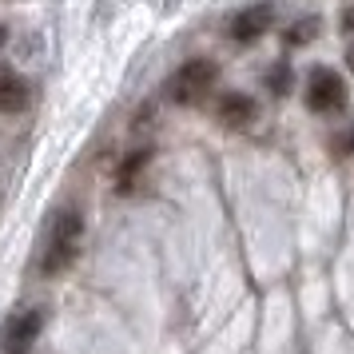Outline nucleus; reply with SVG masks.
I'll return each mask as SVG.
<instances>
[{
	"label": "nucleus",
	"mask_w": 354,
	"mask_h": 354,
	"mask_svg": "<svg viewBox=\"0 0 354 354\" xmlns=\"http://www.w3.org/2000/svg\"><path fill=\"white\" fill-rule=\"evenodd\" d=\"M80 239H84V215L76 207L60 211L48 223V239H44V255H40V271L44 274H60L80 255Z\"/></svg>",
	"instance_id": "nucleus-1"
},
{
	"label": "nucleus",
	"mask_w": 354,
	"mask_h": 354,
	"mask_svg": "<svg viewBox=\"0 0 354 354\" xmlns=\"http://www.w3.org/2000/svg\"><path fill=\"white\" fill-rule=\"evenodd\" d=\"M215 84H219V68H215V60H187V64L171 76L167 96L176 100V104H199L203 96H211Z\"/></svg>",
	"instance_id": "nucleus-2"
},
{
	"label": "nucleus",
	"mask_w": 354,
	"mask_h": 354,
	"mask_svg": "<svg viewBox=\"0 0 354 354\" xmlns=\"http://www.w3.org/2000/svg\"><path fill=\"white\" fill-rule=\"evenodd\" d=\"M306 108L319 115L342 112L346 108V84H342V76L330 72V68H315L306 76Z\"/></svg>",
	"instance_id": "nucleus-3"
},
{
	"label": "nucleus",
	"mask_w": 354,
	"mask_h": 354,
	"mask_svg": "<svg viewBox=\"0 0 354 354\" xmlns=\"http://www.w3.org/2000/svg\"><path fill=\"white\" fill-rule=\"evenodd\" d=\"M36 335H40V310H20V315L4 322L0 354H32Z\"/></svg>",
	"instance_id": "nucleus-4"
},
{
	"label": "nucleus",
	"mask_w": 354,
	"mask_h": 354,
	"mask_svg": "<svg viewBox=\"0 0 354 354\" xmlns=\"http://www.w3.org/2000/svg\"><path fill=\"white\" fill-rule=\"evenodd\" d=\"M274 20V4L271 0H263V4H251V8H243L239 17L231 20V40H239V44H251L259 36L271 28Z\"/></svg>",
	"instance_id": "nucleus-5"
},
{
	"label": "nucleus",
	"mask_w": 354,
	"mask_h": 354,
	"mask_svg": "<svg viewBox=\"0 0 354 354\" xmlns=\"http://www.w3.org/2000/svg\"><path fill=\"white\" fill-rule=\"evenodd\" d=\"M28 100H32L28 80L0 60V112H4V115H17V112H24V108H28Z\"/></svg>",
	"instance_id": "nucleus-6"
},
{
	"label": "nucleus",
	"mask_w": 354,
	"mask_h": 354,
	"mask_svg": "<svg viewBox=\"0 0 354 354\" xmlns=\"http://www.w3.org/2000/svg\"><path fill=\"white\" fill-rule=\"evenodd\" d=\"M255 115H259L255 100L243 96V92H227V96L219 100V120H223L227 128H247Z\"/></svg>",
	"instance_id": "nucleus-7"
},
{
	"label": "nucleus",
	"mask_w": 354,
	"mask_h": 354,
	"mask_svg": "<svg viewBox=\"0 0 354 354\" xmlns=\"http://www.w3.org/2000/svg\"><path fill=\"white\" fill-rule=\"evenodd\" d=\"M147 163V151H136V156H128V163L120 167V192H128L131 187V179L140 176V167Z\"/></svg>",
	"instance_id": "nucleus-8"
},
{
	"label": "nucleus",
	"mask_w": 354,
	"mask_h": 354,
	"mask_svg": "<svg viewBox=\"0 0 354 354\" xmlns=\"http://www.w3.org/2000/svg\"><path fill=\"white\" fill-rule=\"evenodd\" d=\"M315 32H319V20L306 17V20H299L295 28H287V44H306V40H310Z\"/></svg>",
	"instance_id": "nucleus-9"
},
{
	"label": "nucleus",
	"mask_w": 354,
	"mask_h": 354,
	"mask_svg": "<svg viewBox=\"0 0 354 354\" xmlns=\"http://www.w3.org/2000/svg\"><path fill=\"white\" fill-rule=\"evenodd\" d=\"M267 84H271V92H274V96H287V88H290V64L271 68V76H267Z\"/></svg>",
	"instance_id": "nucleus-10"
},
{
	"label": "nucleus",
	"mask_w": 354,
	"mask_h": 354,
	"mask_svg": "<svg viewBox=\"0 0 354 354\" xmlns=\"http://www.w3.org/2000/svg\"><path fill=\"white\" fill-rule=\"evenodd\" d=\"M330 147H335V156H351V151H354V128L338 131L335 140H330Z\"/></svg>",
	"instance_id": "nucleus-11"
},
{
	"label": "nucleus",
	"mask_w": 354,
	"mask_h": 354,
	"mask_svg": "<svg viewBox=\"0 0 354 354\" xmlns=\"http://www.w3.org/2000/svg\"><path fill=\"white\" fill-rule=\"evenodd\" d=\"M342 32L354 36V8H346V12H342Z\"/></svg>",
	"instance_id": "nucleus-12"
},
{
	"label": "nucleus",
	"mask_w": 354,
	"mask_h": 354,
	"mask_svg": "<svg viewBox=\"0 0 354 354\" xmlns=\"http://www.w3.org/2000/svg\"><path fill=\"white\" fill-rule=\"evenodd\" d=\"M346 64H351V68H354V48H351V52H346Z\"/></svg>",
	"instance_id": "nucleus-13"
}]
</instances>
